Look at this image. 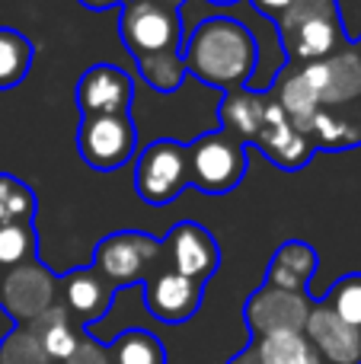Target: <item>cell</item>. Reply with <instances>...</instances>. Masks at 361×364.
<instances>
[{
    "mask_svg": "<svg viewBox=\"0 0 361 364\" xmlns=\"http://www.w3.org/2000/svg\"><path fill=\"white\" fill-rule=\"evenodd\" d=\"M185 77H195L205 87H217L224 93L247 90L256 68V42L243 19L215 13L198 19V26L183 38Z\"/></svg>",
    "mask_w": 361,
    "mask_h": 364,
    "instance_id": "1",
    "label": "cell"
},
{
    "mask_svg": "<svg viewBox=\"0 0 361 364\" xmlns=\"http://www.w3.org/2000/svg\"><path fill=\"white\" fill-rule=\"evenodd\" d=\"M119 32L128 55L144 58L183 48V16L163 0H128L119 13Z\"/></svg>",
    "mask_w": 361,
    "mask_h": 364,
    "instance_id": "2",
    "label": "cell"
},
{
    "mask_svg": "<svg viewBox=\"0 0 361 364\" xmlns=\"http://www.w3.org/2000/svg\"><path fill=\"white\" fill-rule=\"evenodd\" d=\"M185 151H189V186L208 195L234 192L247 176V144L224 134L221 128L195 138L185 144Z\"/></svg>",
    "mask_w": 361,
    "mask_h": 364,
    "instance_id": "3",
    "label": "cell"
},
{
    "mask_svg": "<svg viewBox=\"0 0 361 364\" xmlns=\"http://www.w3.org/2000/svg\"><path fill=\"white\" fill-rule=\"evenodd\" d=\"M189 186V151L185 144L170 138L151 141L141 151L138 166H134V192L144 205L163 208L183 195Z\"/></svg>",
    "mask_w": 361,
    "mask_h": 364,
    "instance_id": "4",
    "label": "cell"
},
{
    "mask_svg": "<svg viewBox=\"0 0 361 364\" xmlns=\"http://www.w3.org/2000/svg\"><path fill=\"white\" fill-rule=\"evenodd\" d=\"M163 240L141 230H119L109 233L93 250V269L102 282H109L115 291L125 284L147 282V269L160 259Z\"/></svg>",
    "mask_w": 361,
    "mask_h": 364,
    "instance_id": "5",
    "label": "cell"
},
{
    "mask_svg": "<svg viewBox=\"0 0 361 364\" xmlns=\"http://www.w3.org/2000/svg\"><path fill=\"white\" fill-rule=\"evenodd\" d=\"M138 151L131 115H87L77 125V154L96 173H112Z\"/></svg>",
    "mask_w": 361,
    "mask_h": 364,
    "instance_id": "6",
    "label": "cell"
},
{
    "mask_svg": "<svg viewBox=\"0 0 361 364\" xmlns=\"http://www.w3.org/2000/svg\"><path fill=\"white\" fill-rule=\"evenodd\" d=\"M55 291H58V275H51L48 265L38 259L6 272L0 282V310L10 316L16 326H29L48 307H55Z\"/></svg>",
    "mask_w": 361,
    "mask_h": 364,
    "instance_id": "7",
    "label": "cell"
},
{
    "mask_svg": "<svg viewBox=\"0 0 361 364\" xmlns=\"http://www.w3.org/2000/svg\"><path fill=\"white\" fill-rule=\"evenodd\" d=\"M74 102L80 119H87V115H131L134 80L119 64H93L77 80Z\"/></svg>",
    "mask_w": 361,
    "mask_h": 364,
    "instance_id": "8",
    "label": "cell"
},
{
    "mask_svg": "<svg viewBox=\"0 0 361 364\" xmlns=\"http://www.w3.org/2000/svg\"><path fill=\"white\" fill-rule=\"evenodd\" d=\"M313 301L307 294H294V291H279V288H259L249 294L243 316L253 333V339L272 333H304V323L311 316Z\"/></svg>",
    "mask_w": 361,
    "mask_h": 364,
    "instance_id": "9",
    "label": "cell"
},
{
    "mask_svg": "<svg viewBox=\"0 0 361 364\" xmlns=\"http://www.w3.org/2000/svg\"><path fill=\"white\" fill-rule=\"evenodd\" d=\"M163 250L170 252V269L198 284L215 278L217 265H221L217 240L195 220H179L170 230V237L163 240Z\"/></svg>",
    "mask_w": 361,
    "mask_h": 364,
    "instance_id": "10",
    "label": "cell"
},
{
    "mask_svg": "<svg viewBox=\"0 0 361 364\" xmlns=\"http://www.w3.org/2000/svg\"><path fill=\"white\" fill-rule=\"evenodd\" d=\"M202 288L205 284L192 282V278L179 275V272H173V269L153 272L144 282L147 310H151V316H157L160 323H170V326L185 323L202 307Z\"/></svg>",
    "mask_w": 361,
    "mask_h": 364,
    "instance_id": "11",
    "label": "cell"
},
{
    "mask_svg": "<svg viewBox=\"0 0 361 364\" xmlns=\"http://www.w3.org/2000/svg\"><path fill=\"white\" fill-rule=\"evenodd\" d=\"M253 144L281 170H301L317 154L311 138L291 125V119L281 112V106L275 100H266V119H262V128Z\"/></svg>",
    "mask_w": 361,
    "mask_h": 364,
    "instance_id": "12",
    "label": "cell"
},
{
    "mask_svg": "<svg viewBox=\"0 0 361 364\" xmlns=\"http://www.w3.org/2000/svg\"><path fill=\"white\" fill-rule=\"evenodd\" d=\"M304 336L317 348L323 364H361V333L339 320L323 301H317L311 307Z\"/></svg>",
    "mask_w": 361,
    "mask_h": 364,
    "instance_id": "13",
    "label": "cell"
},
{
    "mask_svg": "<svg viewBox=\"0 0 361 364\" xmlns=\"http://www.w3.org/2000/svg\"><path fill=\"white\" fill-rule=\"evenodd\" d=\"M281 48H285L288 61H323L330 58L336 48L345 45V32H343V19L339 16H317L307 23L294 26L288 32H279Z\"/></svg>",
    "mask_w": 361,
    "mask_h": 364,
    "instance_id": "14",
    "label": "cell"
},
{
    "mask_svg": "<svg viewBox=\"0 0 361 364\" xmlns=\"http://www.w3.org/2000/svg\"><path fill=\"white\" fill-rule=\"evenodd\" d=\"M317 250L304 240H288L275 250L272 262L266 269V284L279 291H294V294H304L311 278L317 275Z\"/></svg>",
    "mask_w": 361,
    "mask_h": 364,
    "instance_id": "15",
    "label": "cell"
},
{
    "mask_svg": "<svg viewBox=\"0 0 361 364\" xmlns=\"http://www.w3.org/2000/svg\"><path fill=\"white\" fill-rule=\"evenodd\" d=\"M112 297H115V288L96 275L93 265L74 269L64 278V301H68L64 307L80 316L87 326H93V323L112 307Z\"/></svg>",
    "mask_w": 361,
    "mask_h": 364,
    "instance_id": "16",
    "label": "cell"
},
{
    "mask_svg": "<svg viewBox=\"0 0 361 364\" xmlns=\"http://www.w3.org/2000/svg\"><path fill=\"white\" fill-rule=\"evenodd\" d=\"M358 42H345L343 48H336L326 58V90L320 96L323 109H343L349 102L361 100V55L355 48Z\"/></svg>",
    "mask_w": 361,
    "mask_h": 364,
    "instance_id": "17",
    "label": "cell"
},
{
    "mask_svg": "<svg viewBox=\"0 0 361 364\" xmlns=\"http://www.w3.org/2000/svg\"><path fill=\"white\" fill-rule=\"evenodd\" d=\"M217 119H221L224 134L237 138L240 144H253L262 128V119H266V96L253 93V90H230L221 100Z\"/></svg>",
    "mask_w": 361,
    "mask_h": 364,
    "instance_id": "18",
    "label": "cell"
},
{
    "mask_svg": "<svg viewBox=\"0 0 361 364\" xmlns=\"http://www.w3.org/2000/svg\"><path fill=\"white\" fill-rule=\"evenodd\" d=\"M304 134L311 138L313 151H352L361 144L355 119H345L336 109H317L304 125Z\"/></svg>",
    "mask_w": 361,
    "mask_h": 364,
    "instance_id": "19",
    "label": "cell"
},
{
    "mask_svg": "<svg viewBox=\"0 0 361 364\" xmlns=\"http://www.w3.org/2000/svg\"><path fill=\"white\" fill-rule=\"evenodd\" d=\"M29 326L36 329L38 342H42V352L48 355V361H68L70 355L77 352V346H80V336L70 326V316H68L64 304L48 307L36 323H29Z\"/></svg>",
    "mask_w": 361,
    "mask_h": 364,
    "instance_id": "20",
    "label": "cell"
},
{
    "mask_svg": "<svg viewBox=\"0 0 361 364\" xmlns=\"http://www.w3.org/2000/svg\"><path fill=\"white\" fill-rule=\"evenodd\" d=\"M291 74H285L281 70L279 74V80H275V102L281 106V112L291 119V125L298 128V132H304V125L313 119V112L317 109H323L320 106V96L313 93L311 87L304 83V77L298 74V68H288Z\"/></svg>",
    "mask_w": 361,
    "mask_h": 364,
    "instance_id": "21",
    "label": "cell"
},
{
    "mask_svg": "<svg viewBox=\"0 0 361 364\" xmlns=\"http://www.w3.org/2000/svg\"><path fill=\"white\" fill-rule=\"evenodd\" d=\"M259 364H323L304 333H272L253 339Z\"/></svg>",
    "mask_w": 361,
    "mask_h": 364,
    "instance_id": "22",
    "label": "cell"
},
{
    "mask_svg": "<svg viewBox=\"0 0 361 364\" xmlns=\"http://www.w3.org/2000/svg\"><path fill=\"white\" fill-rule=\"evenodd\" d=\"M36 58V45L16 29L0 26V90H10L26 80Z\"/></svg>",
    "mask_w": 361,
    "mask_h": 364,
    "instance_id": "23",
    "label": "cell"
},
{
    "mask_svg": "<svg viewBox=\"0 0 361 364\" xmlns=\"http://www.w3.org/2000/svg\"><path fill=\"white\" fill-rule=\"evenodd\" d=\"M112 364H166V348L147 329H125L109 346Z\"/></svg>",
    "mask_w": 361,
    "mask_h": 364,
    "instance_id": "24",
    "label": "cell"
},
{
    "mask_svg": "<svg viewBox=\"0 0 361 364\" xmlns=\"http://www.w3.org/2000/svg\"><path fill=\"white\" fill-rule=\"evenodd\" d=\"M38 198L23 179L13 173H0V227L6 224H32Z\"/></svg>",
    "mask_w": 361,
    "mask_h": 364,
    "instance_id": "25",
    "label": "cell"
},
{
    "mask_svg": "<svg viewBox=\"0 0 361 364\" xmlns=\"http://www.w3.org/2000/svg\"><path fill=\"white\" fill-rule=\"evenodd\" d=\"M138 74L151 83L157 93H176L185 80V64L179 51H160V55H144L134 58Z\"/></svg>",
    "mask_w": 361,
    "mask_h": 364,
    "instance_id": "26",
    "label": "cell"
},
{
    "mask_svg": "<svg viewBox=\"0 0 361 364\" xmlns=\"http://www.w3.org/2000/svg\"><path fill=\"white\" fill-rule=\"evenodd\" d=\"M38 237L32 224H6L0 227V269H16L36 259Z\"/></svg>",
    "mask_w": 361,
    "mask_h": 364,
    "instance_id": "27",
    "label": "cell"
},
{
    "mask_svg": "<svg viewBox=\"0 0 361 364\" xmlns=\"http://www.w3.org/2000/svg\"><path fill=\"white\" fill-rule=\"evenodd\" d=\"M323 304L339 316L343 323H349L352 329L361 333V272L343 275L330 291H326Z\"/></svg>",
    "mask_w": 361,
    "mask_h": 364,
    "instance_id": "28",
    "label": "cell"
},
{
    "mask_svg": "<svg viewBox=\"0 0 361 364\" xmlns=\"http://www.w3.org/2000/svg\"><path fill=\"white\" fill-rule=\"evenodd\" d=\"M0 364H48V355L42 352L36 329L16 326L0 342Z\"/></svg>",
    "mask_w": 361,
    "mask_h": 364,
    "instance_id": "29",
    "label": "cell"
},
{
    "mask_svg": "<svg viewBox=\"0 0 361 364\" xmlns=\"http://www.w3.org/2000/svg\"><path fill=\"white\" fill-rule=\"evenodd\" d=\"M317 16H339V4L336 0H294L275 23V32H288L294 26L307 23V19H317Z\"/></svg>",
    "mask_w": 361,
    "mask_h": 364,
    "instance_id": "30",
    "label": "cell"
},
{
    "mask_svg": "<svg viewBox=\"0 0 361 364\" xmlns=\"http://www.w3.org/2000/svg\"><path fill=\"white\" fill-rule=\"evenodd\" d=\"M68 364H112V358H109V352L99 342L80 339V346H77V352L68 358Z\"/></svg>",
    "mask_w": 361,
    "mask_h": 364,
    "instance_id": "31",
    "label": "cell"
},
{
    "mask_svg": "<svg viewBox=\"0 0 361 364\" xmlns=\"http://www.w3.org/2000/svg\"><path fill=\"white\" fill-rule=\"evenodd\" d=\"M291 4L294 0H249V6H253L256 13H262L266 19H279Z\"/></svg>",
    "mask_w": 361,
    "mask_h": 364,
    "instance_id": "32",
    "label": "cell"
},
{
    "mask_svg": "<svg viewBox=\"0 0 361 364\" xmlns=\"http://www.w3.org/2000/svg\"><path fill=\"white\" fill-rule=\"evenodd\" d=\"M80 4L87 6V10H112V6H119L122 10L128 0H80Z\"/></svg>",
    "mask_w": 361,
    "mask_h": 364,
    "instance_id": "33",
    "label": "cell"
},
{
    "mask_svg": "<svg viewBox=\"0 0 361 364\" xmlns=\"http://www.w3.org/2000/svg\"><path fill=\"white\" fill-rule=\"evenodd\" d=\"M230 364H259V358H256V348H253V342H249V346L243 348V352L237 355V358L230 361Z\"/></svg>",
    "mask_w": 361,
    "mask_h": 364,
    "instance_id": "34",
    "label": "cell"
},
{
    "mask_svg": "<svg viewBox=\"0 0 361 364\" xmlns=\"http://www.w3.org/2000/svg\"><path fill=\"white\" fill-rule=\"evenodd\" d=\"M163 4H166V6H173V10H183L185 0H163Z\"/></svg>",
    "mask_w": 361,
    "mask_h": 364,
    "instance_id": "35",
    "label": "cell"
},
{
    "mask_svg": "<svg viewBox=\"0 0 361 364\" xmlns=\"http://www.w3.org/2000/svg\"><path fill=\"white\" fill-rule=\"evenodd\" d=\"M355 128H358V134H361V102H358V115H355Z\"/></svg>",
    "mask_w": 361,
    "mask_h": 364,
    "instance_id": "36",
    "label": "cell"
},
{
    "mask_svg": "<svg viewBox=\"0 0 361 364\" xmlns=\"http://www.w3.org/2000/svg\"><path fill=\"white\" fill-rule=\"evenodd\" d=\"M208 4H243V0H208Z\"/></svg>",
    "mask_w": 361,
    "mask_h": 364,
    "instance_id": "37",
    "label": "cell"
}]
</instances>
